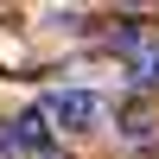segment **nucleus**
Wrapping results in <instances>:
<instances>
[{"label": "nucleus", "instance_id": "2", "mask_svg": "<svg viewBox=\"0 0 159 159\" xmlns=\"http://www.w3.org/2000/svg\"><path fill=\"white\" fill-rule=\"evenodd\" d=\"M121 64L140 89H159V38L153 32H121Z\"/></svg>", "mask_w": 159, "mask_h": 159}, {"label": "nucleus", "instance_id": "3", "mask_svg": "<svg viewBox=\"0 0 159 159\" xmlns=\"http://www.w3.org/2000/svg\"><path fill=\"white\" fill-rule=\"evenodd\" d=\"M51 134H57V127H51V115H45V108H25L19 121H13V147H25V153H45V147H51Z\"/></svg>", "mask_w": 159, "mask_h": 159}, {"label": "nucleus", "instance_id": "1", "mask_svg": "<svg viewBox=\"0 0 159 159\" xmlns=\"http://www.w3.org/2000/svg\"><path fill=\"white\" fill-rule=\"evenodd\" d=\"M45 115H51L57 134H96L102 115H108V102H102V89H51Z\"/></svg>", "mask_w": 159, "mask_h": 159}]
</instances>
